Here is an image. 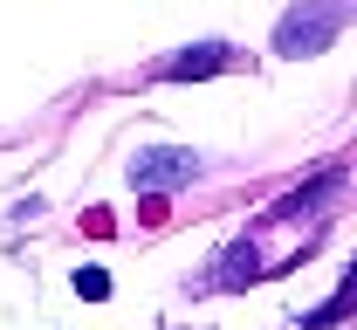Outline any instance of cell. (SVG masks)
<instances>
[{"label": "cell", "instance_id": "6da1fadb", "mask_svg": "<svg viewBox=\"0 0 357 330\" xmlns=\"http://www.w3.org/2000/svg\"><path fill=\"white\" fill-rule=\"evenodd\" d=\"M199 179V151H185V144H151V151H137L131 158V186L137 193H178Z\"/></svg>", "mask_w": 357, "mask_h": 330}, {"label": "cell", "instance_id": "7a4b0ae2", "mask_svg": "<svg viewBox=\"0 0 357 330\" xmlns=\"http://www.w3.org/2000/svg\"><path fill=\"white\" fill-rule=\"evenodd\" d=\"M337 21H344L337 7H330V14H289L282 35H275V48H282V55H310V48H323L330 35H337Z\"/></svg>", "mask_w": 357, "mask_h": 330}, {"label": "cell", "instance_id": "3957f363", "mask_svg": "<svg viewBox=\"0 0 357 330\" xmlns=\"http://www.w3.org/2000/svg\"><path fill=\"white\" fill-rule=\"evenodd\" d=\"M220 69H227V48H220V42L178 48L172 62H158V76H165V83H185V76H220Z\"/></svg>", "mask_w": 357, "mask_h": 330}, {"label": "cell", "instance_id": "277c9868", "mask_svg": "<svg viewBox=\"0 0 357 330\" xmlns=\"http://www.w3.org/2000/svg\"><path fill=\"white\" fill-rule=\"evenodd\" d=\"M351 303H357V283H344V289H337V296H330V303H323V310L310 317V324H316V330H323V324H337V317H344Z\"/></svg>", "mask_w": 357, "mask_h": 330}, {"label": "cell", "instance_id": "5b68a950", "mask_svg": "<svg viewBox=\"0 0 357 330\" xmlns=\"http://www.w3.org/2000/svg\"><path fill=\"white\" fill-rule=\"evenodd\" d=\"M76 296L103 303V296H110V276H103V269H76Z\"/></svg>", "mask_w": 357, "mask_h": 330}]
</instances>
